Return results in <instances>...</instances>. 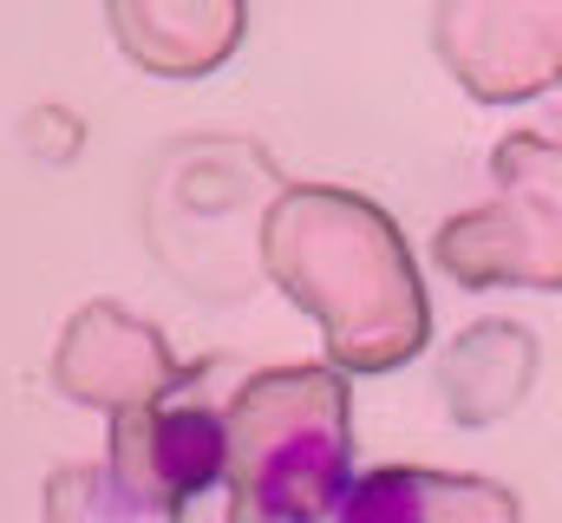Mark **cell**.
<instances>
[{
    "instance_id": "obj_2",
    "label": "cell",
    "mask_w": 562,
    "mask_h": 523,
    "mask_svg": "<svg viewBox=\"0 0 562 523\" xmlns=\"http://www.w3.org/2000/svg\"><path fill=\"white\" fill-rule=\"evenodd\" d=\"M229 465V432L216 412H190V405H164L150 412V432H144V471L157 485L164 504H183L196 491H210Z\"/></svg>"
},
{
    "instance_id": "obj_3",
    "label": "cell",
    "mask_w": 562,
    "mask_h": 523,
    "mask_svg": "<svg viewBox=\"0 0 562 523\" xmlns=\"http://www.w3.org/2000/svg\"><path fill=\"white\" fill-rule=\"evenodd\" d=\"M451 498V485H438L431 471H367L360 485H347L334 498L327 523H438V504Z\"/></svg>"
},
{
    "instance_id": "obj_1",
    "label": "cell",
    "mask_w": 562,
    "mask_h": 523,
    "mask_svg": "<svg viewBox=\"0 0 562 523\" xmlns=\"http://www.w3.org/2000/svg\"><path fill=\"white\" fill-rule=\"evenodd\" d=\"M347 438L327 425V432H314V425H301V432H288L276 452H262L256 458V471H249V504H256V518L262 523H327L334 511V498L347 491Z\"/></svg>"
}]
</instances>
